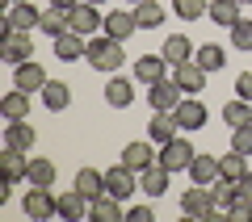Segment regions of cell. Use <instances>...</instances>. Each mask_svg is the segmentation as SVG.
<instances>
[{
  "mask_svg": "<svg viewBox=\"0 0 252 222\" xmlns=\"http://www.w3.org/2000/svg\"><path fill=\"white\" fill-rule=\"evenodd\" d=\"M84 59H89L93 71H118V67L126 63V51H122V42H118V38H109L105 29H101V34L89 38V51H84Z\"/></svg>",
  "mask_w": 252,
  "mask_h": 222,
  "instance_id": "obj_1",
  "label": "cell"
},
{
  "mask_svg": "<svg viewBox=\"0 0 252 222\" xmlns=\"http://www.w3.org/2000/svg\"><path fill=\"white\" fill-rule=\"evenodd\" d=\"M181 214H185V218L206 222L210 214H215V193H210V185H193V189H185V193H181Z\"/></svg>",
  "mask_w": 252,
  "mask_h": 222,
  "instance_id": "obj_2",
  "label": "cell"
},
{
  "mask_svg": "<svg viewBox=\"0 0 252 222\" xmlns=\"http://www.w3.org/2000/svg\"><path fill=\"white\" fill-rule=\"evenodd\" d=\"M67 26L76 29L80 38H93L105 29V17H101V4H89V0H80L72 13H67Z\"/></svg>",
  "mask_w": 252,
  "mask_h": 222,
  "instance_id": "obj_3",
  "label": "cell"
},
{
  "mask_svg": "<svg viewBox=\"0 0 252 222\" xmlns=\"http://www.w3.org/2000/svg\"><path fill=\"white\" fill-rule=\"evenodd\" d=\"M147 101H152V109L156 113H172V109L185 101V92H181V84L172 80V76H164V80H156V84H147Z\"/></svg>",
  "mask_w": 252,
  "mask_h": 222,
  "instance_id": "obj_4",
  "label": "cell"
},
{
  "mask_svg": "<svg viewBox=\"0 0 252 222\" xmlns=\"http://www.w3.org/2000/svg\"><path fill=\"white\" fill-rule=\"evenodd\" d=\"M193 155H198V151H193V142H189V139H181V134H177L172 142H164V147H160V155H156V160H160V164H164L168 172H189Z\"/></svg>",
  "mask_w": 252,
  "mask_h": 222,
  "instance_id": "obj_5",
  "label": "cell"
},
{
  "mask_svg": "<svg viewBox=\"0 0 252 222\" xmlns=\"http://www.w3.org/2000/svg\"><path fill=\"white\" fill-rule=\"evenodd\" d=\"M21 210H26L30 218H55V214H59V197L51 193V185H30Z\"/></svg>",
  "mask_w": 252,
  "mask_h": 222,
  "instance_id": "obj_6",
  "label": "cell"
},
{
  "mask_svg": "<svg viewBox=\"0 0 252 222\" xmlns=\"http://www.w3.org/2000/svg\"><path fill=\"white\" fill-rule=\"evenodd\" d=\"M206 76H210V71L202 67L198 59H185V63H177V67H172V80L181 84V92H185V97H198V92L206 88Z\"/></svg>",
  "mask_w": 252,
  "mask_h": 222,
  "instance_id": "obj_7",
  "label": "cell"
},
{
  "mask_svg": "<svg viewBox=\"0 0 252 222\" xmlns=\"http://www.w3.org/2000/svg\"><path fill=\"white\" fill-rule=\"evenodd\" d=\"M0 59L13 63V67L34 59V38H30V29H13L9 38H0Z\"/></svg>",
  "mask_w": 252,
  "mask_h": 222,
  "instance_id": "obj_8",
  "label": "cell"
},
{
  "mask_svg": "<svg viewBox=\"0 0 252 222\" xmlns=\"http://www.w3.org/2000/svg\"><path fill=\"white\" fill-rule=\"evenodd\" d=\"M46 80H51L46 67H42V63H34V59H26V63L13 67V88H21V92H42Z\"/></svg>",
  "mask_w": 252,
  "mask_h": 222,
  "instance_id": "obj_9",
  "label": "cell"
},
{
  "mask_svg": "<svg viewBox=\"0 0 252 222\" xmlns=\"http://www.w3.org/2000/svg\"><path fill=\"white\" fill-rule=\"evenodd\" d=\"M135 189H139V172H130L126 164H118V168H109V172H105V193H109V197L126 201Z\"/></svg>",
  "mask_w": 252,
  "mask_h": 222,
  "instance_id": "obj_10",
  "label": "cell"
},
{
  "mask_svg": "<svg viewBox=\"0 0 252 222\" xmlns=\"http://www.w3.org/2000/svg\"><path fill=\"white\" fill-rule=\"evenodd\" d=\"M172 117H177V126H181L185 134H189V130H202V126H206V105H202L198 97H185L177 109H172Z\"/></svg>",
  "mask_w": 252,
  "mask_h": 222,
  "instance_id": "obj_11",
  "label": "cell"
},
{
  "mask_svg": "<svg viewBox=\"0 0 252 222\" xmlns=\"http://www.w3.org/2000/svg\"><path fill=\"white\" fill-rule=\"evenodd\" d=\"M168 180H172V172L164 168L160 160H156L152 168H143V172H139V189H143L147 197H164V193H168Z\"/></svg>",
  "mask_w": 252,
  "mask_h": 222,
  "instance_id": "obj_12",
  "label": "cell"
},
{
  "mask_svg": "<svg viewBox=\"0 0 252 222\" xmlns=\"http://www.w3.org/2000/svg\"><path fill=\"white\" fill-rule=\"evenodd\" d=\"M139 29V21H135V9H114V13H105V34L109 38H118V42H126V38Z\"/></svg>",
  "mask_w": 252,
  "mask_h": 222,
  "instance_id": "obj_13",
  "label": "cell"
},
{
  "mask_svg": "<svg viewBox=\"0 0 252 222\" xmlns=\"http://www.w3.org/2000/svg\"><path fill=\"white\" fill-rule=\"evenodd\" d=\"M0 164H4V180H9V185H21V180L30 176V151H17V147H4Z\"/></svg>",
  "mask_w": 252,
  "mask_h": 222,
  "instance_id": "obj_14",
  "label": "cell"
},
{
  "mask_svg": "<svg viewBox=\"0 0 252 222\" xmlns=\"http://www.w3.org/2000/svg\"><path fill=\"white\" fill-rule=\"evenodd\" d=\"M84 51H89V38H80L76 29H67V34H59V38H55V59H63V63L84 59Z\"/></svg>",
  "mask_w": 252,
  "mask_h": 222,
  "instance_id": "obj_15",
  "label": "cell"
},
{
  "mask_svg": "<svg viewBox=\"0 0 252 222\" xmlns=\"http://www.w3.org/2000/svg\"><path fill=\"white\" fill-rule=\"evenodd\" d=\"M168 76V59L164 55H143V59H135V80L139 84H156Z\"/></svg>",
  "mask_w": 252,
  "mask_h": 222,
  "instance_id": "obj_16",
  "label": "cell"
},
{
  "mask_svg": "<svg viewBox=\"0 0 252 222\" xmlns=\"http://www.w3.org/2000/svg\"><path fill=\"white\" fill-rule=\"evenodd\" d=\"M89 210H93V201H89V197H84V193H80L76 185H72L67 193L59 197V218H67V222H80V218H84Z\"/></svg>",
  "mask_w": 252,
  "mask_h": 222,
  "instance_id": "obj_17",
  "label": "cell"
},
{
  "mask_svg": "<svg viewBox=\"0 0 252 222\" xmlns=\"http://www.w3.org/2000/svg\"><path fill=\"white\" fill-rule=\"evenodd\" d=\"M156 155H160V151H152V142H126V147H122V164H126L130 172L152 168V164H156Z\"/></svg>",
  "mask_w": 252,
  "mask_h": 222,
  "instance_id": "obj_18",
  "label": "cell"
},
{
  "mask_svg": "<svg viewBox=\"0 0 252 222\" xmlns=\"http://www.w3.org/2000/svg\"><path fill=\"white\" fill-rule=\"evenodd\" d=\"M34 142H38V134H34V126L21 117V122H9L4 126V147H17V151H34Z\"/></svg>",
  "mask_w": 252,
  "mask_h": 222,
  "instance_id": "obj_19",
  "label": "cell"
},
{
  "mask_svg": "<svg viewBox=\"0 0 252 222\" xmlns=\"http://www.w3.org/2000/svg\"><path fill=\"white\" fill-rule=\"evenodd\" d=\"M189 180H193V185H215V180H219V155L198 151L193 164H189Z\"/></svg>",
  "mask_w": 252,
  "mask_h": 222,
  "instance_id": "obj_20",
  "label": "cell"
},
{
  "mask_svg": "<svg viewBox=\"0 0 252 222\" xmlns=\"http://www.w3.org/2000/svg\"><path fill=\"white\" fill-rule=\"evenodd\" d=\"M42 97V105L51 109V113H63V109L72 105V88H67V80H46V88L38 92Z\"/></svg>",
  "mask_w": 252,
  "mask_h": 222,
  "instance_id": "obj_21",
  "label": "cell"
},
{
  "mask_svg": "<svg viewBox=\"0 0 252 222\" xmlns=\"http://www.w3.org/2000/svg\"><path fill=\"white\" fill-rule=\"evenodd\" d=\"M181 134V126H177V117L172 113H156L152 122H147V139L156 142V147H164V142H172Z\"/></svg>",
  "mask_w": 252,
  "mask_h": 222,
  "instance_id": "obj_22",
  "label": "cell"
},
{
  "mask_svg": "<svg viewBox=\"0 0 252 222\" xmlns=\"http://www.w3.org/2000/svg\"><path fill=\"white\" fill-rule=\"evenodd\" d=\"M105 101H109L114 109L135 105V80H126V76H114V80L105 84Z\"/></svg>",
  "mask_w": 252,
  "mask_h": 222,
  "instance_id": "obj_23",
  "label": "cell"
},
{
  "mask_svg": "<svg viewBox=\"0 0 252 222\" xmlns=\"http://www.w3.org/2000/svg\"><path fill=\"white\" fill-rule=\"evenodd\" d=\"M0 113H4V122H21V117H30V92L13 88L0 97Z\"/></svg>",
  "mask_w": 252,
  "mask_h": 222,
  "instance_id": "obj_24",
  "label": "cell"
},
{
  "mask_svg": "<svg viewBox=\"0 0 252 222\" xmlns=\"http://www.w3.org/2000/svg\"><path fill=\"white\" fill-rule=\"evenodd\" d=\"M160 55L168 59V67H177V63L193 59V42H189L185 34H168V38H164V46H160Z\"/></svg>",
  "mask_w": 252,
  "mask_h": 222,
  "instance_id": "obj_25",
  "label": "cell"
},
{
  "mask_svg": "<svg viewBox=\"0 0 252 222\" xmlns=\"http://www.w3.org/2000/svg\"><path fill=\"white\" fill-rule=\"evenodd\" d=\"M76 189H80L89 201H97V197L105 193V172H97V168H80V172H76Z\"/></svg>",
  "mask_w": 252,
  "mask_h": 222,
  "instance_id": "obj_26",
  "label": "cell"
},
{
  "mask_svg": "<svg viewBox=\"0 0 252 222\" xmlns=\"http://www.w3.org/2000/svg\"><path fill=\"white\" fill-rule=\"evenodd\" d=\"M240 9H244L240 0H210V13H206V17L215 21V26H227V29H231L235 21H240Z\"/></svg>",
  "mask_w": 252,
  "mask_h": 222,
  "instance_id": "obj_27",
  "label": "cell"
},
{
  "mask_svg": "<svg viewBox=\"0 0 252 222\" xmlns=\"http://www.w3.org/2000/svg\"><path fill=\"white\" fill-rule=\"evenodd\" d=\"M219 176H227V180H244L248 176V155H240L231 147L227 155H219Z\"/></svg>",
  "mask_w": 252,
  "mask_h": 222,
  "instance_id": "obj_28",
  "label": "cell"
},
{
  "mask_svg": "<svg viewBox=\"0 0 252 222\" xmlns=\"http://www.w3.org/2000/svg\"><path fill=\"white\" fill-rule=\"evenodd\" d=\"M38 29H42L46 38H59V34H67L72 26H67V13H63V9L46 4V9H42V21H38Z\"/></svg>",
  "mask_w": 252,
  "mask_h": 222,
  "instance_id": "obj_29",
  "label": "cell"
},
{
  "mask_svg": "<svg viewBox=\"0 0 252 222\" xmlns=\"http://www.w3.org/2000/svg\"><path fill=\"white\" fill-rule=\"evenodd\" d=\"M135 21H139V29H160L164 26V4H156V0H139V4H135Z\"/></svg>",
  "mask_w": 252,
  "mask_h": 222,
  "instance_id": "obj_30",
  "label": "cell"
},
{
  "mask_svg": "<svg viewBox=\"0 0 252 222\" xmlns=\"http://www.w3.org/2000/svg\"><path fill=\"white\" fill-rule=\"evenodd\" d=\"M4 17H9V26H13V29H38V21H42V9H34V4H13Z\"/></svg>",
  "mask_w": 252,
  "mask_h": 222,
  "instance_id": "obj_31",
  "label": "cell"
},
{
  "mask_svg": "<svg viewBox=\"0 0 252 222\" xmlns=\"http://www.w3.org/2000/svg\"><path fill=\"white\" fill-rule=\"evenodd\" d=\"M55 176H59V168H55L46 155H30V185H55Z\"/></svg>",
  "mask_w": 252,
  "mask_h": 222,
  "instance_id": "obj_32",
  "label": "cell"
},
{
  "mask_svg": "<svg viewBox=\"0 0 252 222\" xmlns=\"http://www.w3.org/2000/svg\"><path fill=\"white\" fill-rule=\"evenodd\" d=\"M89 218H97V222H122V205H118V197H109V193H101L97 201H93V210H89Z\"/></svg>",
  "mask_w": 252,
  "mask_h": 222,
  "instance_id": "obj_33",
  "label": "cell"
},
{
  "mask_svg": "<svg viewBox=\"0 0 252 222\" xmlns=\"http://www.w3.org/2000/svg\"><path fill=\"white\" fill-rule=\"evenodd\" d=\"M223 122L231 126V130H235V126H248L252 122V101H244V97L227 101V105H223Z\"/></svg>",
  "mask_w": 252,
  "mask_h": 222,
  "instance_id": "obj_34",
  "label": "cell"
},
{
  "mask_svg": "<svg viewBox=\"0 0 252 222\" xmlns=\"http://www.w3.org/2000/svg\"><path fill=\"white\" fill-rule=\"evenodd\" d=\"M210 193H215V210H223L227 214V205L240 197V180H227V176H219L215 185H210Z\"/></svg>",
  "mask_w": 252,
  "mask_h": 222,
  "instance_id": "obj_35",
  "label": "cell"
},
{
  "mask_svg": "<svg viewBox=\"0 0 252 222\" xmlns=\"http://www.w3.org/2000/svg\"><path fill=\"white\" fill-rule=\"evenodd\" d=\"M172 13L181 21H202L210 13V0H172Z\"/></svg>",
  "mask_w": 252,
  "mask_h": 222,
  "instance_id": "obj_36",
  "label": "cell"
},
{
  "mask_svg": "<svg viewBox=\"0 0 252 222\" xmlns=\"http://www.w3.org/2000/svg\"><path fill=\"white\" fill-rule=\"evenodd\" d=\"M193 59H198L206 71H223L227 67V51H223V46H215V42H206L202 51H193Z\"/></svg>",
  "mask_w": 252,
  "mask_h": 222,
  "instance_id": "obj_37",
  "label": "cell"
},
{
  "mask_svg": "<svg viewBox=\"0 0 252 222\" xmlns=\"http://www.w3.org/2000/svg\"><path fill=\"white\" fill-rule=\"evenodd\" d=\"M231 51H240V55H248L252 51V21H235L231 26Z\"/></svg>",
  "mask_w": 252,
  "mask_h": 222,
  "instance_id": "obj_38",
  "label": "cell"
},
{
  "mask_svg": "<svg viewBox=\"0 0 252 222\" xmlns=\"http://www.w3.org/2000/svg\"><path fill=\"white\" fill-rule=\"evenodd\" d=\"M231 147H235L240 155H252V122H248V126H235V130H231Z\"/></svg>",
  "mask_w": 252,
  "mask_h": 222,
  "instance_id": "obj_39",
  "label": "cell"
},
{
  "mask_svg": "<svg viewBox=\"0 0 252 222\" xmlns=\"http://www.w3.org/2000/svg\"><path fill=\"white\" fill-rule=\"evenodd\" d=\"M227 218H231V222H252V201L240 193L231 205H227Z\"/></svg>",
  "mask_w": 252,
  "mask_h": 222,
  "instance_id": "obj_40",
  "label": "cell"
},
{
  "mask_svg": "<svg viewBox=\"0 0 252 222\" xmlns=\"http://www.w3.org/2000/svg\"><path fill=\"white\" fill-rule=\"evenodd\" d=\"M152 218H156V210H152V205H135V210L126 214V222H152Z\"/></svg>",
  "mask_w": 252,
  "mask_h": 222,
  "instance_id": "obj_41",
  "label": "cell"
},
{
  "mask_svg": "<svg viewBox=\"0 0 252 222\" xmlns=\"http://www.w3.org/2000/svg\"><path fill=\"white\" fill-rule=\"evenodd\" d=\"M235 97H244V101H252V71H244L240 80H235Z\"/></svg>",
  "mask_w": 252,
  "mask_h": 222,
  "instance_id": "obj_42",
  "label": "cell"
},
{
  "mask_svg": "<svg viewBox=\"0 0 252 222\" xmlns=\"http://www.w3.org/2000/svg\"><path fill=\"white\" fill-rule=\"evenodd\" d=\"M51 4H55V9H63V13H72L76 4H80V0H51Z\"/></svg>",
  "mask_w": 252,
  "mask_h": 222,
  "instance_id": "obj_43",
  "label": "cell"
},
{
  "mask_svg": "<svg viewBox=\"0 0 252 222\" xmlns=\"http://www.w3.org/2000/svg\"><path fill=\"white\" fill-rule=\"evenodd\" d=\"M240 193H244V197H248V201H252V172H248V176L240 180Z\"/></svg>",
  "mask_w": 252,
  "mask_h": 222,
  "instance_id": "obj_44",
  "label": "cell"
},
{
  "mask_svg": "<svg viewBox=\"0 0 252 222\" xmlns=\"http://www.w3.org/2000/svg\"><path fill=\"white\" fill-rule=\"evenodd\" d=\"M17 4H34V0H17Z\"/></svg>",
  "mask_w": 252,
  "mask_h": 222,
  "instance_id": "obj_45",
  "label": "cell"
},
{
  "mask_svg": "<svg viewBox=\"0 0 252 222\" xmlns=\"http://www.w3.org/2000/svg\"><path fill=\"white\" fill-rule=\"evenodd\" d=\"M89 4H105V0H89Z\"/></svg>",
  "mask_w": 252,
  "mask_h": 222,
  "instance_id": "obj_46",
  "label": "cell"
},
{
  "mask_svg": "<svg viewBox=\"0 0 252 222\" xmlns=\"http://www.w3.org/2000/svg\"><path fill=\"white\" fill-rule=\"evenodd\" d=\"M240 4H244V9H248V4H252V0H240Z\"/></svg>",
  "mask_w": 252,
  "mask_h": 222,
  "instance_id": "obj_47",
  "label": "cell"
},
{
  "mask_svg": "<svg viewBox=\"0 0 252 222\" xmlns=\"http://www.w3.org/2000/svg\"><path fill=\"white\" fill-rule=\"evenodd\" d=\"M130 4H139V0H130Z\"/></svg>",
  "mask_w": 252,
  "mask_h": 222,
  "instance_id": "obj_48",
  "label": "cell"
}]
</instances>
